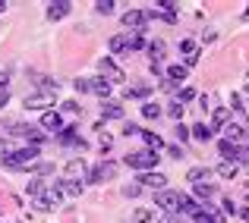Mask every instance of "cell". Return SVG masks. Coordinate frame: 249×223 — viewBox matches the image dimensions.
I'll return each mask as SVG.
<instances>
[{"label":"cell","instance_id":"cell-18","mask_svg":"<svg viewBox=\"0 0 249 223\" xmlns=\"http://www.w3.org/2000/svg\"><path fill=\"white\" fill-rule=\"evenodd\" d=\"M193 189H196V201H199V205H205V201L214 198V192H218L212 182H199V186H193Z\"/></svg>","mask_w":249,"mask_h":223},{"label":"cell","instance_id":"cell-15","mask_svg":"<svg viewBox=\"0 0 249 223\" xmlns=\"http://www.w3.org/2000/svg\"><path fill=\"white\" fill-rule=\"evenodd\" d=\"M85 173H89V170H85V160H82V157H73V160L67 163V176H63V179H73V182H79Z\"/></svg>","mask_w":249,"mask_h":223},{"label":"cell","instance_id":"cell-17","mask_svg":"<svg viewBox=\"0 0 249 223\" xmlns=\"http://www.w3.org/2000/svg\"><path fill=\"white\" fill-rule=\"evenodd\" d=\"M208 179H212V170H208V167H193V170L186 173V182H193V186L208 182Z\"/></svg>","mask_w":249,"mask_h":223},{"label":"cell","instance_id":"cell-36","mask_svg":"<svg viewBox=\"0 0 249 223\" xmlns=\"http://www.w3.org/2000/svg\"><path fill=\"white\" fill-rule=\"evenodd\" d=\"M139 192H142V186H139V182H129V186H123V195H126V198H136Z\"/></svg>","mask_w":249,"mask_h":223},{"label":"cell","instance_id":"cell-25","mask_svg":"<svg viewBox=\"0 0 249 223\" xmlns=\"http://www.w3.org/2000/svg\"><path fill=\"white\" fill-rule=\"evenodd\" d=\"M107 48L114 50V54H123V50H129V41H126V35H114L107 41Z\"/></svg>","mask_w":249,"mask_h":223},{"label":"cell","instance_id":"cell-42","mask_svg":"<svg viewBox=\"0 0 249 223\" xmlns=\"http://www.w3.org/2000/svg\"><path fill=\"white\" fill-rule=\"evenodd\" d=\"M174 132H177V139H180V142H186V139H189V129L183 126V123H177V126H174Z\"/></svg>","mask_w":249,"mask_h":223},{"label":"cell","instance_id":"cell-35","mask_svg":"<svg viewBox=\"0 0 249 223\" xmlns=\"http://www.w3.org/2000/svg\"><path fill=\"white\" fill-rule=\"evenodd\" d=\"M180 50H183L186 57H196V41H189V38H183V41H180Z\"/></svg>","mask_w":249,"mask_h":223},{"label":"cell","instance_id":"cell-45","mask_svg":"<svg viewBox=\"0 0 249 223\" xmlns=\"http://www.w3.org/2000/svg\"><path fill=\"white\" fill-rule=\"evenodd\" d=\"M73 88L79 91V95H85V91H89V79H76V82H73Z\"/></svg>","mask_w":249,"mask_h":223},{"label":"cell","instance_id":"cell-53","mask_svg":"<svg viewBox=\"0 0 249 223\" xmlns=\"http://www.w3.org/2000/svg\"><path fill=\"white\" fill-rule=\"evenodd\" d=\"M246 95H249V85H246Z\"/></svg>","mask_w":249,"mask_h":223},{"label":"cell","instance_id":"cell-55","mask_svg":"<svg viewBox=\"0 0 249 223\" xmlns=\"http://www.w3.org/2000/svg\"><path fill=\"white\" fill-rule=\"evenodd\" d=\"M0 223H3V220H0Z\"/></svg>","mask_w":249,"mask_h":223},{"label":"cell","instance_id":"cell-13","mask_svg":"<svg viewBox=\"0 0 249 223\" xmlns=\"http://www.w3.org/2000/svg\"><path fill=\"white\" fill-rule=\"evenodd\" d=\"M89 91L91 95H98L101 101H107V95H110V82L104 76H95V79H89Z\"/></svg>","mask_w":249,"mask_h":223},{"label":"cell","instance_id":"cell-33","mask_svg":"<svg viewBox=\"0 0 249 223\" xmlns=\"http://www.w3.org/2000/svg\"><path fill=\"white\" fill-rule=\"evenodd\" d=\"M133 217H136V223H148V220H155V214L148 211V207H139V211H136Z\"/></svg>","mask_w":249,"mask_h":223},{"label":"cell","instance_id":"cell-30","mask_svg":"<svg viewBox=\"0 0 249 223\" xmlns=\"http://www.w3.org/2000/svg\"><path fill=\"white\" fill-rule=\"evenodd\" d=\"M44 189H48V186H44V179H32L29 186H25V192H29L32 198H41V195H44Z\"/></svg>","mask_w":249,"mask_h":223},{"label":"cell","instance_id":"cell-50","mask_svg":"<svg viewBox=\"0 0 249 223\" xmlns=\"http://www.w3.org/2000/svg\"><path fill=\"white\" fill-rule=\"evenodd\" d=\"M6 85H10V73H6V69H0V88H6Z\"/></svg>","mask_w":249,"mask_h":223},{"label":"cell","instance_id":"cell-3","mask_svg":"<svg viewBox=\"0 0 249 223\" xmlns=\"http://www.w3.org/2000/svg\"><path fill=\"white\" fill-rule=\"evenodd\" d=\"M155 207H161L164 214H177V207H180V192H170V189L155 192Z\"/></svg>","mask_w":249,"mask_h":223},{"label":"cell","instance_id":"cell-23","mask_svg":"<svg viewBox=\"0 0 249 223\" xmlns=\"http://www.w3.org/2000/svg\"><path fill=\"white\" fill-rule=\"evenodd\" d=\"M161 113H164V107H161V104H155V101H145V104H142V116H145V120H158Z\"/></svg>","mask_w":249,"mask_h":223},{"label":"cell","instance_id":"cell-27","mask_svg":"<svg viewBox=\"0 0 249 223\" xmlns=\"http://www.w3.org/2000/svg\"><path fill=\"white\" fill-rule=\"evenodd\" d=\"M148 91H152V85H133V88H123V97H145Z\"/></svg>","mask_w":249,"mask_h":223},{"label":"cell","instance_id":"cell-44","mask_svg":"<svg viewBox=\"0 0 249 223\" xmlns=\"http://www.w3.org/2000/svg\"><path fill=\"white\" fill-rule=\"evenodd\" d=\"M98 145H101V151H110V145H114V139H110L107 132H101V139H98Z\"/></svg>","mask_w":249,"mask_h":223},{"label":"cell","instance_id":"cell-43","mask_svg":"<svg viewBox=\"0 0 249 223\" xmlns=\"http://www.w3.org/2000/svg\"><path fill=\"white\" fill-rule=\"evenodd\" d=\"M193 97H196V91H193V88H183L177 101H180V104H189V101H193Z\"/></svg>","mask_w":249,"mask_h":223},{"label":"cell","instance_id":"cell-29","mask_svg":"<svg viewBox=\"0 0 249 223\" xmlns=\"http://www.w3.org/2000/svg\"><path fill=\"white\" fill-rule=\"evenodd\" d=\"M218 176H221V179H233V176H237V163H233V160H224L218 167Z\"/></svg>","mask_w":249,"mask_h":223},{"label":"cell","instance_id":"cell-11","mask_svg":"<svg viewBox=\"0 0 249 223\" xmlns=\"http://www.w3.org/2000/svg\"><path fill=\"white\" fill-rule=\"evenodd\" d=\"M63 129V120L57 110H44L41 113V132H60Z\"/></svg>","mask_w":249,"mask_h":223},{"label":"cell","instance_id":"cell-14","mask_svg":"<svg viewBox=\"0 0 249 223\" xmlns=\"http://www.w3.org/2000/svg\"><path fill=\"white\" fill-rule=\"evenodd\" d=\"M101 116L104 120H123V104L120 101H101Z\"/></svg>","mask_w":249,"mask_h":223},{"label":"cell","instance_id":"cell-40","mask_svg":"<svg viewBox=\"0 0 249 223\" xmlns=\"http://www.w3.org/2000/svg\"><path fill=\"white\" fill-rule=\"evenodd\" d=\"M155 223H183V217H180V214H161Z\"/></svg>","mask_w":249,"mask_h":223},{"label":"cell","instance_id":"cell-21","mask_svg":"<svg viewBox=\"0 0 249 223\" xmlns=\"http://www.w3.org/2000/svg\"><path fill=\"white\" fill-rule=\"evenodd\" d=\"M227 120H231V110L227 107H214V116H212V132L214 129H224Z\"/></svg>","mask_w":249,"mask_h":223},{"label":"cell","instance_id":"cell-37","mask_svg":"<svg viewBox=\"0 0 249 223\" xmlns=\"http://www.w3.org/2000/svg\"><path fill=\"white\" fill-rule=\"evenodd\" d=\"M221 207H224V211H221L224 217H233V214H237V205H233L231 198H224V201H221Z\"/></svg>","mask_w":249,"mask_h":223},{"label":"cell","instance_id":"cell-10","mask_svg":"<svg viewBox=\"0 0 249 223\" xmlns=\"http://www.w3.org/2000/svg\"><path fill=\"white\" fill-rule=\"evenodd\" d=\"M70 10H73L70 0H51V3H48V19H51V22H57V19L70 16Z\"/></svg>","mask_w":249,"mask_h":223},{"label":"cell","instance_id":"cell-26","mask_svg":"<svg viewBox=\"0 0 249 223\" xmlns=\"http://www.w3.org/2000/svg\"><path fill=\"white\" fill-rule=\"evenodd\" d=\"M32 173H35V179H41V176H51V173H54V163H51V160H38L35 167H32Z\"/></svg>","mask_w":249,"mask_h":223},{"label":"cell","instance_id":"cell-16","mask_svg":"<svg viewBox=\"0 0 249 223\" xmlns=\"http://www.w3.org/2000/svg\"><path fill=\"white\" fill-rule=\"evenodd\" d=\"M145 50H148V57H152V63H161V60H164V54H167V44L161 41V38H155V41L145 44Z\"/></svg>","mask_w":249,"mask_h":223},{"label":"cell","instance_id":"cell-12","mask_svg":"<svg viewBox=\"0 0 249 223\" xmlns=\"http://www.w3.org/2000/svg\"><path fill=\"white\" fill-rule=\"evenodd\" d=\"M95 173H98V179H101V182H110V179H117V173H120V167H117L114 160H107V157H104V160H101V163L95 167Z\"/></svg>","mask_w":249,"mask_h":223},{"label":"cell","instance_id":"cell-39","mask_svg":"<svg viewBox=\"0 0 249 223\" xmlns=\"http://www.w3.org/2000/svg\"><path fill=\"white\" fill-rule=\"evenodd\" d=\"M123 135H126V139H133V135H142V129L136 126V123H126V126H123Z\"/></svg>","mask_w":249,"mask_h":223},{"label":"cell","instance_id":"cell-52","mask_svg":"<svg viewBox=\"0 0 249 223\" xmlns=\"http://www.w3.org/2000/svg\"><path fill=\"white\" fill-rule=\"evenodd\" d=\"M6 10V0H0V13H3Z\"/></svg>","mask_w":249,"mask_h":223},{"label":"cell","instance_id":"cell-7","mask_svg":"<svg viewBox=\"0 0 249 223\" xmlns=\"http://www.w3.org/2000/svg\"><path fill=\"white\" fill-rule=\"evenodd\" d=\"M57 142H60V145H73V148H85V142H82V135H79V129L76 126H63L60 132H57Z\"/></svg>","mask_w":249,"mask_h":223},{"label":"cell","instance_id":"cell-51","mask_svg":"<svg viewBox=\"0 0 249 223\" xmlns=\"http://www.w3.org/2000/svg\"><path fill=\"white\" fill-rule=\"evenodd\" d=\"M237 214H240L243 220H249V207H237Z\"/></svg>","mask_w":249,"mask_h":223},{"label":"cell","instance_id":"cell-41","mask_svg":"<svg viewBox=\"0 0 249 223\" xmlns=\"http://www.w3.org/2000/svg\"><path fill=\"white\" fill-rule=\"evenodd\" d=\"M60 107L67 110V113H82V107H79V104H76V101H63Z\"/></svg>","mask_w":249,"mask_h":223},{"label":"cell","instance_id":"cell-9","mask_svg":"<svg viewBox=\"0 0 249 223\" xmlns=\"http://www.w3.org/2000/svg\"><path fill=\"white\" fill-rule=\"evenodd\" d=\"M98 69H101V76L107 79L110 85H117V82H123V73L120 69L114 66V60H110V57H104V60H98Z\"/></svg>","mask_w":249,"mask_h":223},{"label":"cell","instance_id":"cell-1","mask_svg":"<svg viewBox=\"0 0 249 223\" xmlns=\"http://www.w3.org/2000/svg\"><path fill=\"white\" fill-rule=\"evenodd\" d=\"M38 154H41V148H35V145H25V148H16V151H10V154L3 157V163L10 170H32L38 163Z\"/></svg>","mask_w":249,"mask_h":223},{"label":"cell","instance_id":"cell-6","mask_svg":"<svg viewBox=\"0 0 249 223\" xmlns=\"http://www.w3.org/2000/svg\"><path fill=\"white\" fill-rule=\"evenodd\" d=\"M139 186H148V189H155V192H161V189H167V176L164 173H158V170H148V173H139Z\"/></svg>","mask_w":249,"mask_h":223},{"label":"cell","instance_id":"cell-38","mask_svg":"<svg viewBox=\"0 0 249 223\" xmlns=\"http://www.w3.org/2000/svg\"><path fill=\"white\" fill-rule=\"evenodd\" d=\"M237 163H249V142L237 148Z\"/></svg>","mask_w":249,"mask_h":223},{"label":"cell","instance_id":"cell-49","mask_svg":"<svg viewBox=\"0 0 249 223\" xmlns=\"http://www.w3.org/2000/svg\"><path fill=\"white\" fill-rule=\"evenodd\" d=\"M10 151H13V148H10V142H3V139H0V160H3V157L10 154Z\"/></svg>","mask_w":249,"mask_h":223},{"label":"cell","instance_id":"cell-19","mask_svg":"<svg viewBox=\"0 0 249 223\" xmlns=\"http://www.w3.org/2000/svg\"><path fill=\"white\" fill-rule=\"evenodd\" d=\"M142 142H145V148H148V151H155V154L164 148V139H161L158 132H145V129H142Z\"/></svg>","mask_w":249,"mask_h":223},{"label":"cell","instance_id":"cell-54","mask_svg":"<svg viewBox=\"0 0 249 223\" xmlns=\"http://www.w3.org/2000/svg\"><path fill=\"white\" fill-rule=\"evenodd\" d=\"M246 16H249V10H246Z\"/></svg>","mask_w":249,"mask_h":223},{"label":"cell","instance_id":"cell-4","mask_svg":"<svg viewBox=\"0 0 249 223\" xmlns=\"http://www.w3.org/2000/svg\"><path fill=\"white\" fill-rule=\"evenodd\" d=\"M22 104H25L29 110H41V113H44V110L54 104V95H48V91H32V95H25Z\"/></svg>","mask_w":249,"mask_h":223},{"label":"cell","instance_id":"cell-47","mask_svg":"<svg viewBox=\"0 0 249 223\" xmlns=\"http://www.w3.org/2000/svg\"><path fill=\"white\" fill-rule=\"evenodd\" d=\"M158 88H161V91H177V85L170 82V79H161V82H158Z\"/></svg>","mask_w":249,"mask_h":223},{"label":"cell","instance_id":"cell-24","mask_svg":"<svg viewBox=\"0 0 249 223\" xmlns=\"http://www.w3.org/2000/svg\"><path fill=\"white\" fill-rule=\"evenodd\" d=\"M218 151H221V157H224V160H233V163H237V145H231L227 139H221L218 142Z\"/></svg>","mask_w":249,"mask_h":223},{"label":"cell","instance_id":"cell-22","mask_svg":"<svg viewBox=\"0 0 249 223\" xmlns=\"http://www.w3.org/2000/svg\"><path fill=\"white\" fill-rule=\"evenodd\" d=\"M189 135H193L196 142H212V126H205V123H196V126L189 129Z\"/></svg>","mask_w":249,"mask_h":223},{"label":"cell","instance_id":"cell-28","mask_svg":"<svg viewBox=\"0 0 249 223\" xmlns=\"http://www.w3.org/2000/svg\"><path fill=\"white\" fill-rule=\"evenodd\" d=\"M183 110H186V107H183L180 101H170L167 107H164V113L170 116V120H177V123H180V120H183Z\"/></svg>","mask_w":249,"mask_h":223},{"label":"cell","instance_id":"cell-32","mask_svg":"<svg viewBox=\"0 0 249 223\" xmlns=\"http://www.w3.org/2000/svg\"><path fill=\"white\" fill-rule=\"evenodd\" d=\"M126 41H129V50H142L145 48V38L142 35H126Z\"/></svg>","mask_w":249,"mask_h":223},{"label":"cell","instance_id":"cell-20","mask_svg":"<svg viewBox=\"0 0 249 223\" xmlns=\"http://www.w3.org/2000/svg\"><path fill=\"white\" fill-rule=\"evenodd\" d=\"M186 76H189V69L186 66H183V63H174V66H170L167 69V73H164V79H170V82H186Z\"/></svg>","mask_w":249,"mask_h":223},{"label":"cell","instance_id":"cell-5","mask_svg":"<svg viewBox=\"0 0 249 223\" xmlns=\"http://www.w3.org/2000/svg\"><path fill=\"white\" fill-rule=\"evenodd\" d=\"M145 10H129V13H123V25L126 29H133V35H142L145 32Z\"/></svg>","mask_w":249,"mask_h":223},{"label":"cell","instance_id":"cell-48","mask_svg":"<svg viewBox=\"0 0 249 223\" xmlns=\"http://www.w3.org/2000/svg\"><path fill=\"white\" fill-rule=\"evenodd\" d=\"M6 101H10V88H0V110L6 107Z\"/></svg>","mask_w":249,"mask_h":223},{"label":"cell","instance_id":"cell-46","mask_svg":"<svg viewBox=\"0 0 249 223\" xmlns=\"http://www.w3.org/2000/svg\"><path fill=\"white\" fill-rule=\"evenodd\" d=\"M167 154H170V157H177V160H180V157H186V151H183L180 145H170V148H167Z\"/></svg>","mask_w":249,"mask_h":223},{"label":"cell","instance_id":"cell-34","mask_svg":"<svg viewBox=\"0 0 249 223\" xmlns=\"http://www.w3.org/2000/svg\"><path fill=\"white\" fill-rule=\"evenodd\" d=\"M227 110H233V113H243V97H240V95H231V107H227Z\"/></svg>","mask_w":249,"mask_h":223},{"label":"cell","instance_id":"cell-8","mask_svg":"<svg viewBox=\"0 0 249 223\" xmlns=\"http://www.w3.org/2000/svg\"><path fill=\"white\" fill-rule=\"evenodd\" d=\"M221 132H224V139L231 142V145H237V148L249 142V139H246V129H243V126H237V123H227V126L221 129Z\"/></svg>","mask_w":249,"mask_h":223},{"label":"cell","instance_id":"cell-2","mask_svg":"<svg viewBox=\"0 0 249 223\" xmlns=\"http://www.w3.org/2000/svg\"><path fill=\"white\" fill-rule=\"evenodd\" d=\"M158 160H161V157L155 154V151H148V148L133 151V154L123 157V163H126V167H133V170H139V173H148V170H155V167H158Z\"/></svg>","mask_w":249,"mask_h":223},{"label":"cell","instance_id":"cell-31","mask_svg":"<svg viewBox=\"0 0 249 223\" xmlns=\"http://www.w3.org/2000/svg\"><path fill=\"white\" fill-rule=\"evenodd\" d=\"M114 0H95V13H101V16H110L114 13Z\"/></svg>","mask_w":249,"mask_h":223}]
</instances>
